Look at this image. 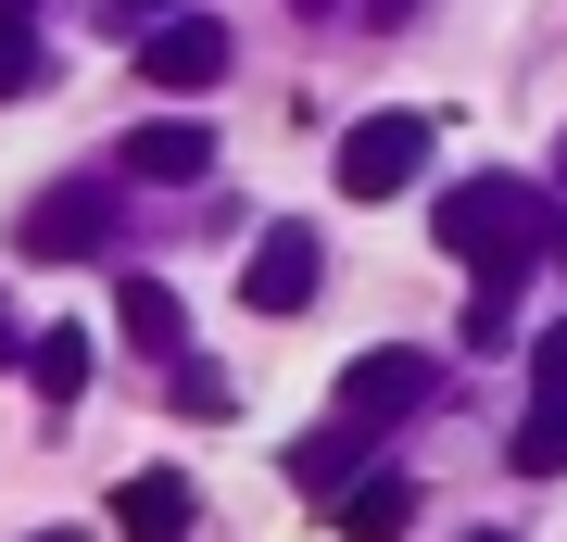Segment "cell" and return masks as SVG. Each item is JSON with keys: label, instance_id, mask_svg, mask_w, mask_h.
<instances>
[{"label": "cell", "instance_id": "obj_1", "mask_svg": "<svg viewBox=\"0 0 567 542\" xmlns=\"http://www.w3.org/2000/svg\"><path fill=\"white\" fill-rule=\"evenodd\" d=\"M429 227H442V253L480 265V278H529V265L555 253V202L529 177H466V190H442Z\"/></svg>", "mask_w": 567, "mask_h": 542}, {"label": "cell", "instance_id": "obj_2", "mask_svg": "<svg viewBox=\"0 0 567 542\" xmlns=\"http://www.w3.org/2000/svg\"><path fill=\"white\" fill-rule=\"evenodd\" d=\"M13 253H25V265H89V253H114V202L89 190V177L39 190V202L13 215Z\"/></svg>", "mask_w": 567, "mask_h": 542}, {"label": "cell", "instance_id": "obj_3", "mask_svg": "<svg viewBox=\"0 0 567 542\" xmlns=\"http://www.w3.org/2000/svg\"><path fill=\"white\" fill-rule=\"evenodd\" d=\"M227 63H240V39H227L215 13H152V25H140V89H164V101L215 89Z\"/></svg>", "mask_w": 567, "mask_h": 542}, {"label": "cell", "instance_id": "obj_4", "mask_svg": "<svg viewBox=\"0 0 567 542\" xmlns=\"http://www.w3.org/2000/svg\"><path fill=\"white\" fill-rule=\"evenodd\" d=\"M429 177V114H365L341 126V202H391Z\"/></svg>", "mask_w": 567, "mask_h": 542}, {"label": "cell", "instance_id": "obj_5", "mask_svg": "<svg viewBox=\"0 0 567 542\" xmlns=\"http://www.w3.org/2000/svg\"><path fill=\"white\" fill-rule=\"evenodd\" d=\"M126 177H140V190H203L215 177V126L203 114H152V126H126Z\"/></svg>", "mask_w": 567, "mask_h": 542}, {"label": "cell", "instance_id": "obj_6", "mask_svg": "<svg viewBox=\"0 0 567 542\" xmlns=\"http://www.w3.org/2000/svg\"><path fill=\"white\" fill-rule=\"evenodd\" d=\"M316 278H328L316 227H265V241H252V265H240V303H252V316H303V303H316Z\"/></svg>", "mask_w": 567, "mask_h": 542}, {"label": "cell", "instance_id": "obj_7", "mask_svg": "<svg viewBox=\"0 0 567 542\" xmlns=\"http://www.w3.org/2000/svg\"><path fill=\"white\" fill-rule=\"evenodd\" d=\"M429 379H442V366L404 354V341H391V354H353V366H341V417H353V429H391V417L429 403Z\"/></svg>", "mask_w": 567, "mask_h": 542}, {"label": "cell", "instance_id": "obj_8", "mask_svg": "<svg viewBox=\"0 0 567 542\" xmlns=\"http://www.w3.org/2000/svg\"><path fill=\"white\" fill-rule=\"evenodd\" d=\"M328 530H341V542H404L416 530V480H404V467H353V480L328 492Z\"/></svg>", "mask_w": 567, "mask_h": 542}, {"label": "cell", "instance_id": "obj_9", "mask_svg": "<svg viewBox=\"0 0 567 542\" xmlns=\"http://www.w3.org/2000/svg\"><path fill=\"white\" fill-rule=\"evenodd\" d=\"M189 492L177 467H140V480H114V542H189Z\"/></svg>", "mask_w": 567, "mask_h": 542}, {"label": "cell", "instance_id": "obj_10", "mask_svg": "<svg viewBox=\"0 0 567 542\" xmlns=\"http://www.w3.org/2000/svg\"><path fill=\"white\" fill-rule=\"evenodd\" d=\"M114 328H126L152 366H177V354H189V303L164 290V278H126V290H114Z\"/></svg>", "mask_w": 567, "mask_h": 542}, {"label": "cell", "instance_id": "obj_11", "mask_svg": "<svg viewBox=\"0 0 567 542\" xmlns=\"http://www.w3.org/2000/svg\"><path fill=\"white\" fill-rule=\"evenodd\" d=\"M365 442H379V429H353V417H328V429H303V442H290V492H341L353 467H365Z\"/></svg>", "mask_w": 567, "mask_h": 542}, {"label": "cell", "instance_id": "obj_12", "mask_svg": "<svg viewBox=\"0 0 567 542\" xmlns=\"http://www.w3.org/2000/svg\"><path fill=\"white\" fill-rule=\"evenodd\" d=\"M25 379H39V403L63 417V403L89 391V328H39V341H25Z\"/></svg>", "mask_w": 567, "mask_h": 542}, {"label": "cell", "instance_id": "obj_13", "mask_svg": "<svg viewBox=\"0 0 567 542\" xmlns=\"http://www.w3.org/2000/svg\"><path fill=\"white\" fill-rule=\"evenodd\" d=\"M505 467H517V480H567V403H555V391H543V403H529V417H517Z\"/></svg>", "mask_w": 567, "mask_h": 542}, {"label": "cell", "instance_id": "obj_14", "mask_svg": "<svg viewBox=\"0 0 567 542\" xmlns=\"http://www.w3.org/2000/svg\"><path fill=\"white\" fill-rule=\"evenodd\" d=\"M517 290H529V278H480V290H466V341H480V354L517 341Z\"/></svg>", "mask_w": 567, "mask_h": 542}, {"label": "cell", "instance_id": "obj_15", "mask_svg": "<svg viewBox=\"0 0 567 542\" xmlns=\"http://www.w3.org/2000/svg\"><path fill=\"white\" fill-rule=\"evenodd\" d=\"M51 76V51H39V25H0V101H25Z\"/></svg>", "mask_w": 567, "mask_h": 542}, {"label": "cell", "instance_id": "obj_16", "mask_svg": "<svg viewBox=\"0 0 567 542\" xmlns=\"http://www.w3.org/2000/svg\"><path fill=\"white\" fill-rule=\"evenodd\" d=\"M177 417H240V403H227V366L177 354Z\"/></svg>", "mask_w": 567, "mask_h": 542}, {"label": "cell", "instance_id": "obj_17", "mask_svg": "<svg viewBox=\"0 0 567 542\" xmlns=\"http://www.w3.org/2000/svg\"><path fill=\"white\" fill-rule=\"evenodd\" d=\"M529 391H555V403H567V316L543 328V341H529Z\"/></svg>", "mask_w": 567, "mask_h": 542}, {"label": "cell", "instance_id": "obj_18", "mask_svg": "<svg viewBox=\"0 0 567 542\" xmlns=\"http://www.w3.org/2000/svg\"><path fill=\"white\" fill-rule=\"evenodd\" d=\"M13 354H25V328H13V303H0V366H13Z\"/></svg>", "mask_w": 567, "mask_h": 542}, {"label": "cell", "instance_id": "obj_19", "mask_svg": "<svg viewBox=\"0 0 567 542\" xmlns=\"http://www.w3.org/2000/svg\"><path fill=\"white\" fill-rule=\"evenodd\" d=\"M114 13H126V25H152V13H177V0H114Z\"/></svg>", "mask_w": 567, "mask_h": 542}, {"label": "cell", "instance_id": "obj_20", "mask_svg": "<svg viewBox=\"0 0 567 542\" xmlns=\"http://www.w3.org/2000/svg\"><path fill=\"white\" fill-rule=\"evenodd\" d=\"M25 13H39V0H0V25H25Z\"/></svg>", "mask_w": 567, "mask_h": 542}, {"label": "cell", "instance_id": "obj_21", "mask_svg": "<svg viewBox=\"0 0 567 542\" xmlns=\"http://www.w3.org/2000/svg\"><path fill=\"white\" fill-rule=\"evenodd\" d=\"M25 542H89V530H25Z\"/></svg>", "mask_w": 567, "mask_h": 542}, {"label": "cell", "instance_id": "obj_22", "mask_svg": "<svg viewBox=\"0 0 567 542\" xmlns=\"http://www.w3.org/2000/svg\"><path fill=\"white\" fill-rule=\"evenodd\" d=\"M480 542H505V530H480Z\"/></svg>", "mask_w": 567, "mask_h": 542}]
</instances>
